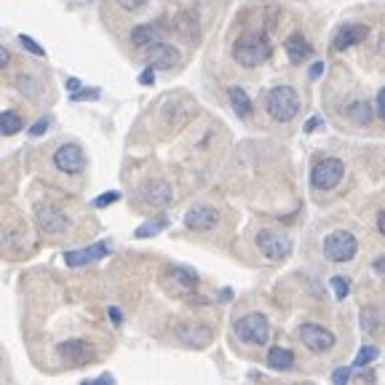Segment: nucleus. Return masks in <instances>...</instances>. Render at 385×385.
<instances>
[{"label":"nucleus","instance_id":"obj_15","mask_svg":"<svg viewBox=\"0 0 385 385\" xmlns=\"http://www.w3.org/2000/svg\"><path fill=\"white\" fill-rule=\"evenodd\" d=\"M158 43H163V27L158 21H144V24H137V27L131 30V46H134V48L150 51V48H156Z\"/></svg>","mask_w":385,"mask_h":385},{"label":"nucleus","instance_id":"obj_46","mask_svg":"<svg viewBox=\"0 0 385 385\" xmlns=\"http://www.w3.org/2000/svg\"><path fill=\"white\" fill-rule=\"evenodd\" d=\"M220 297H223V303L233 300V289H223V292H220Z\"/></svg>","mask_w":385,"mask_h":385},{"label":"nucleus","instance_id":"obj_37","mask_svg":"<svg viewBox=\"0 0 385 385\" xmlns=\"http://www.w3.org/2000/svg\"><path fill=\"white\" fill-rule=\"evenodd\" d=\"M375 113H377L380 121L385 123V86L380 88V94H377V100H375Z\"/></svg>","mask_w":385,"mask_h":385},{"label":"nucleus","instance_id":"obj_4","mask_svg":"<svg viewBox=\"0 0 385 385\" xmlns=\"http://www.w3.org/2000/svg\"><path fill=\"white\" fill-rule=\"evenodd\" d=\"M359 252V241L350 230H332L324 238V257L329 263H350Z\"/></svg>","mask_w":385,"mask_h":385},{"label":"nucleus","instance_id":"obj_36","mask_svg":"<svg viewBox=\"0 0 385 385\" xmlns=\"http://www.w3.org/2000/svg\"><path fill=\"white\" fill-rule=\"evenodd\" d=\"M121 8H126V11H140V8H144V3L147 0H115Z\"/></svg>","mask_w":385,"mask_h":385},{"label":"nucleus","instance_id":"obj_47","mask_svg":"<svg viewBox=\"0 0 385 385\" xmlns=\"http://www.w3.org/2000/svg\"><path fill=\"white\" fill-rule=\"evenodd\" d=\"M359 380H366V383H372V380H375V375H372V372H361V375H359Z\"/></svg>","mask_w":385,"mask_h":385},{"label":"nucleus","instance_id":"obj_8","mask_svg":"<svg viewBox=\"0 0 385 385\" xmlns=\"http://www.w3.org/2000/svg\"><path fill=\"white\" fill-rule=\"evenodd\" d=\"M297 335H300V343L310 350V353H326V350H332L335 348V335L321 324H300L297 329Z\"/></svg>","mask_w":385,"mask_h":385},{"label":"nucleus","instance_id":"obj_19","mask_svg":"<svg viewBox=\"0 0 385 385\" xmlns=\"http://www.w3.org/2000/svg\"><path fill=\"white\" fill-rule=\"evenodd\" d=\"M284 48L292 64H300V62L310 59V54H313V46L308 43V38H305L303 32H292V35L286 38Z\"/></svg>","mask_w":385,"mask_h":385},{"label":"nucleus","instance_id":"obj_35","mask_svg":"<svg viewBox=\"0 0 385 385\" xmlns=\"http://www.w3.org/2000/svg\"><path fill=\"white\" fill-rule=\"evenodd\" d=\"M348 377H350V369H348V366H340V369L332 372V383H337V385L348 383Z\"/></svg>","mask_w":385,"mask_h":385},{"label":"nucleus","instance_id":"obj_1","mask_svg":"<svg viewBox=\"0 0 385 385\" xmlns=\"http://www.w3.org/2000/svg\"><path fill=\"white\" fill-rule=\"evenodd\" d=\"M273 57V43L265 30H249L233 43V59L241 67H257Z\"/></svg>","mask_w":385,"mask_h":385},{"label":"nucleus","instance_id":"obj_42","mask_svg":"<svg viewBox=\"0 0 385 385\" xmlns=\"http://www.w3.org/2000/svg\"><path fill=\"white\" fill-rule=\"evenodd\" d=\"M372 270H375L380 279H385V254H383V257H377V260L372 263Z\"/></svg>","mask_w":385,"mask_h":385},{"label":"nucleus","instance_id":"obj_13","mask_svg":"<svg viewBox=\"0 0 385 385\" xmlns=\"http://www.w3.org/2000/svg\"><path fill=\"white\" fill-rule=\"evenodd\" d=\"M140 196L153 209H163V206H169V203L174 201V190H171V185L166 182V180H147V182H142Z\"/></svg>","mask_w":385,"mask_h":385},{"label":"nucleus","instance_id":"obj_26","mask_svg":"<svg viewBox=\"0 0 385 385\" xmlns=\"http://www.w3.org/2000/svg\"><path fill=\"white\" fill-rule=\"evenodd\" d=\"M380 319H377V310L375 308H364L361 310V326H364V332L369 337H377L380 332H383V324H377Z\"/></svg>","mask_w":385,"mask_h":385},{"label":"nucleus","instance_id":"obj_22","mask_svg":"<svg viewBox=\"0 0 385 385\" xmlns=\"http://www.w3.org/2000/svg\"><path fill=\"white\" fill-rule=\"evenodd\" d=\"M169 223H171V220H169L166 214H156L153 220H144V223L134 230V236H137V238H153V236H158L161 230H166Z\"/></svg>","mask_w":385,"mask_h":385},{"label":"nucleus","instance_id":"obj_7","mask_svg":"<svg viewBox=\"0 0 385 385\" xmlns=\"http://www.w3.org/2000/svg\"><path fill=\"white\" fill-rule=\"evenodd\" d=\"M57 353L64 364L70 366H88L97 361V348L83 340V337H73V340H64L57 345Z\"/></svg>","mask_w":385,"mask_h":385},{"label":"nucleus","instance_id":"obj_43","mask_svg":"<svg viewBox=\"0 0 385 385\" xmlns=\"http://www.w3.org/2000/svg\"><path fill=\"white\" fill-rule=\"evenodd\" d=\"M64 86H67V91L73 94V91H78V88H81L83 83L78 81V78H67V83H64Z\"/></svg>","mask_w":385,"mask_h":385},{"label":"nucleus","instance_id":"obj_28","mask_svg":"<svg viewBox=\"0 0 385 385\" xmlns=\"http://www.w3.org/2000/svg\"><path fill=\"white\" fill-rule=\"evenodd\" d=\"M377 356H380V350H377L375 345H364V348L356 353V359H353V369H364V366L372 364Z\"/></svg>","mask_w":385,"mask_h":385},{"label":"nucleus","instance_id":"obj_23","mask_svg":"<svg viewBox=\"0 0 385 385\" xmlns=\"http://www.w3.org/2000/svg\"><path fill=\"white\" fill-rule=\"evenodd\" d=\"M345 113H348V118H350L353 123H361V126H366V123L372 121V113H375V110H372V104H369V102L359 100V102H350Z\"/></svg>","mask_w":385,"mask_h":385},{"label":"nucleus","instance_id":"obj_9","mask_svg":"<svg viewBox=\"0 0 385 385\" xmlns=\"http://www.w3.org/2000/svg\"><path fill=\"white\" fill-rule=\"evenodd\" d=\"M54 166L59 169L62 174H81L86 169V153L81 144L67 142L54 150Z\"/></svg>","mask_w":385,"mask_h":385},{"label":"nucleus","instance_id":"obj_25","mask_svg":"<svg viewBox=\"0 0 385 385\" xmlns=\"http://www.w3.org/2000/svg\"><path fill=\"white\" fill-rule=\"evenodd\" d=\"M177 32L187 41H198V19H196V14H180L177 17Z\"/></svg>","mask_w":385,"mask_h":385},{"label":"nucleus","instance_id":"obj_34","mask_svg":"<svg viewBox=\"0 0 385 385\" xmlns=\"http://www.w3.org/2000/svg\"><path fill=\"white\" fill-rule=\"evenodd\" d=\"M321 126H324V118H321V115H313V118H308V123H305V134H313V131H319V129H321Z\"/></svg>","mask_w":385,"mask_h":385},{"label":"nucleus","instance_id":"obj_10","mask_svg":"<svg viewBox=\"0 0 385 385\" xmlns=\"http://www.w3.org/2000/svg\"><path fill=\"white\" fill-rule=\"evenodd\" d=\"M217 223H220V214L209 203H196L185 214V227L187 230H196V233H206V230H212Z\"/></svg>","mask_w":385,"mask_h":385},{"label":"nucleus","instance_id":"obj_12","mask_svg":"<svg viewBox=\"0 0 385 385\" xmlns=\"http://www.w3.org/2000/svg\"><path fill=\"white\" fill-rule=\"evenodd\" d=\"M35 225H38V230L46 233V236H59L67 230V217L62 214L57 206H51V203H46V206H38L35 209Z\"/></svg>","mask_w":385,"mask_h":385},{"label":"nucleus","instance_id":"obj_44","mask_svg":"<svg viewBox=\"0 0 385 385\" xmlns=\"http://www.w3.org/2000/svg\"><path fill=\"white\" fill-rule=\"evenodd\" d=\"M377 230H380V236H385V209L377 214Z\"/></svg>","mask_w":385,"mask_h":385},{"label":"nucleus","instance_id":"obj_38","mask_svg":"<svg viewBox=\"0 0 385 385\" xmlns=\"http://www.w3.org/2000/svg\"><path fill=\"white\" fill-rule=\"evenodd\" d=\"M107 316H110V321H113V326H121L123 324V313L118 305H110L107 308Z\"/></svg>","mask_w":385,"mask_h":385},{"label":"nucleus","instance_id":"obj_29","mask_svg":"<svg viewBox=\"0 0 385 385\" xmlns=\"http://www.w3.org/2000/svg\"><path fill=\"white\" fill-rule=\"evenodd\" d=\"M329 286H332V292H335L337 300H345L348 292H350V284H348L345 276H332V279H329Z\"/></svg>","mask_w":385,"mask_h":385},{"label":"nucleus","instance_id":"obj_5","mask_svg":"<svg viewBox=\"0 0 385 385\" xmlns=\"http://www.w3.org/2000/svg\"><path fill=\"white\" fill-rule=\"evenodd\" d=\"M345 177V163L340 158H321L310 169V185L316 190H335L343 182Z\"/></svg>","mask_w":385,"mask_h":385},{"label":"nucleus","instance_id":"obj_45","mask_svg":"<svg viewBox=\"0 0 385 385\" xmlns=\"http://www.w3.org/2000/svg\"><path fill=\"white\" fill-rule=\"evenodd\" d=\"M94 383H115V377H113L110 372H104V375H100V377H97Z\"/></svg>","mask_w":385,"mask_h":385},{"label":"nucleus","instance_id":"obj_18","mask_svg":"<svg viewBox=\"0 0 385 385\" xmlns=\"http://www.w3.org/2000/svg\"><path fill=\"white\" fill-rule=\"evenodd\" d=\"M166 279H171L174 284L180 286L182 294H193L198 281H201L198 273H196L193 267H187V265H169V267H166Z\"/></svg>","mask_w":385,"mask_h":385},{"label":"nucleus","instance_id":"obj_31","mask_svg":"<svg viewBox=\"0 0 385 385\" xmlns=\"http://www.w3.org/2000/svg\"><path fill=\"white\" fill-rule=\"evenodd\" d=\"M118 198H121V193H118V190H107V193H102L100 198H94V206H97V209H104V206L115 203Z\"/></svg>","mask_w":385,"mask_h":385},{"label":"nucleus","instance_id":"obj_3","mask_svg":"<svg viewBox=\"0 0 385 385\" xmlns=\"http://www.w3.org/2000/svg\"><path fill=\"white\" fill-rule=\"evenodd\" d=\"M236 337L246 345H267L270 340V321L263 313H246L233 324Z\"/></svg>","mask_w":385,"mask_h":385},{"label":"nucleus","instance_id":"obj_17","mask_svg":"<svg viewBox=\"0 0 385 385\" xmlns=\"http://www.w3.org/2000/svg\"><path fill=\"white\" fill-rule=\"evenodd\" d=\"M180 62H182L180 48H174V46H169V43H158L156 48L147 51V64L156 67V70H174Z\"/></svg>","mask_w":385,"mask_h":385},{"label":"nucleus","instance_id":"obj_14","mask_svg":"<svg viewBox=\"0 0 385 385\" xmlns=\"http://www.w3.org/2000/svg\"><path fill=\"white\" fill-rule=\"evenodd\" d=\"M110 254V243L97 241L91 246H83V249H73V252H64V265L67 267H83L88 263H97L102 257Z\"/></svg>","mask_w":385,"mask_h":385},{"label":"nucleus","instance_id":"obj_40","mask_svg":"<svg viewBox=\"0 0 385 385\" xmlns=\"http://www.w3.org/2000/svg\"><path fill=\"white\" fill-rule=\"evenodd\" d=\"M46 129H48V118H41V121L30 129V134H32V137H41V134H46Z\"/></svg>","mask_w":385,"mask_h":385},{"label":"nucleus","instance_id":"obj_33","mask_svg":"<svg viewBox=\"0 0 385 385\" xmlns=\"http://www.w3.org/2000/svg\"><path fill=\"white\" fill-rule=\"evenodd\" d=\"M137 81L142 83V86H153V83H156V67H150V64H147L142 73H140V78H137Z\"/></svg>","mask_w":385,"mask_h":385},{"label":"nucleus","instance_id":"obj_2","mask_svg":"<svg viewBox=\"0 0 385 385\" xmlns=\"http://www.w3.org/2000/svg\"><path fill=\"white\" fill-rule=\"evenodd\" d=\"M265 107H267V115L276 123H289L300 113V97L292 86L279 83L265 94Z\"/></svg>","mask_w":385,"mask_h":385},{"label":"nucleus","instance_id":"obj_24","mask_svg":"<svg viewBox=\"0 0 385 385\" xmlns=\"http://www.w3.org/2000/svg\"><path fill=\"white\" fill-rule=\"evenodd\" d=\"M21 129H24V123H21L19 113H14V110H3L0 113V134L14 137V134H19Z\"/></svg>","mask_w":385,"mask_h":385},{"label":"nucleus","instance_id":"obj_30","mask_svg":"<svg viewBox=\"0 0 385 385\" xmlns=\"http://www.w3.org/2000/svg\"><path fill=\"white\" fill-rule=\"evenodd\" d=\"M19 43H21V48H27L32 57H46V48H43L35 38H30V35H19Z\"/></svg>","mask_w":385,"mask_h":385},{"label":"nucleus","instance_id":"obj_32","mask_svg":"<svg viewBox=\"0 0 385 385\" xmlns=\"http://www.w3.org/2000/svg\"><path fill=\"white\" fill-rule=\"evenodd\" d=\"M73 102H86V100H100V88H78L73 91Z\"/></svg>","mask_w":385,"mask_h":385},{"label":"nucleus","instance_id":"obj_16","mask_svg":"<svg viewBox=\"0 0 385 385\" xmlns=\"http://www.w3.org/2000/svg\"><path fill=\"white\" fill-rule=\"evenodd\" d=\"M212 326L198 324V321H182L177 326V337L182 340L185 345H193V348H206L212 343Z\"/></svg>","mask_w":385,"mask_h":385},{"label":"nucleus","instance_id":"obj_20","mask_svg":"<svg viewBox=\"0 0 385 385\" xmlns=\"http://www.w3.org/2000/svg\"><path fill=\"white\" fill-rule=\"evenodd\" d=\"M294 364V356H292V350H286V348H279V345H273L270 350H267V366L270 369H276V372H289Z\"/></svg>","mask_w":385,"mask_h":385},{"label":"nucleus","instance_id":"obj_11","mask_svg":"<svg viewBox=\"0 0 385 385\" xmlns=\"http://www.w3.org/2000/svg\"><path fill=\"white\" fill-rule=\"evenodd\" d=\"M366 38H369V27H366V24L345 21V24H340V27L335 30V35H332V48H335V51H345V48H350V46H356V43H364Z\"/></svg>","mask_w":385,"mask_h":385},{"label":"nucleus","instance_id":"obj_21","mask_svg":"<svg viewBox=\"0 0 385 385\" xmlns=\"http://www.w3.org/2000/svg\"><path fill=\"white\" fill-rule=\"evenodd\" d=\"M227 100H230V107L236 110L238 118H249L252 115V100L246 97V91H243L241 86H230Z\"/></svg>","mask_w":385,"mask_h":385},{"label":"nucleus","instance_id":"obj_27","mask_svg":"<svg viewBox=\"0 0 385 385\" xmlns=\"http://www.w3.org/2000/svg\"><path fill=\"white\" fill-rule=\"evenodd\" d=\"M17 86H19V91L24 94V97H30V100H41L43 88H41V83L35 81L32 75H19V78H17Z\"/></svg>","mask_w":385,"mask_h":385},{"label":"nucleus","instance_id":"obj_41","mask_svg":"<svg viewBox=\"0 0 385 385\" xmlns=\"http://www.w3.org/2000/svg\"><path fill=\"white\" fill-rule=\"evenodd\" d=\"M11 64V51L6 46H0V70H6Z\"/></svg>","mask_w":385,"mask_h":385},{"label":"nucleus","instance_id":"obj_6","mask_svg":"<svg viewBox=\"0 0 385 385\" xmlns=\"http://www.w3.org/2000/svg\"><path fill=\"white\" fill-rule=\"evenodd\" d=\"M257 249L263 252V257L267 260H286L289 254H292V238L286 236V233H279V230H270V227H263L260 233H257Z\"/></svg>","mask_w":385,"mask_h":385},{"label":"nucleus","instance_id":"obj_39","mask_svg":"<svg viewBox=\"0 0 385 385\" xmlns=\"http://www.w3.org/2000/svg\"><path fill=\"white\" fill-rule=\"evenodd\" d=\"M321 75H324V62H313L310 70H308V78L316 81V78H321Z\"/></svg>","mask_w":385,"mask_h":385}]
</instances>
